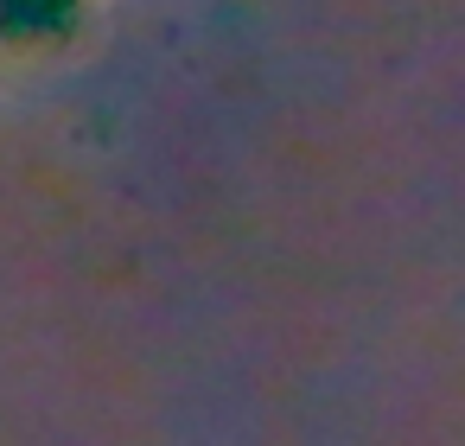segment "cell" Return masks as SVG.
<instances>
[{"mask_svg":"<svg viewBox=\"0 0 465 446\" xmlns=\"http://www.w3.org/2000/svg\"><path fill=\"white\" fill-rule=\"evenodd\" d=\"M0 39H52L39 0H0Z\"/></svg>","mask_w":465,"mask_h":446,"instance_id":"1","label":"cell"},{"mask_svg":"<svg viewBox=\"0 0 465 446\" xmlns=\"http://www.w3.org/2000/svg\"><path fill=\"white\" fill-rule=\"evenodd\" d=\"M39 7H45V20H52V39H71L77 20H84V0H39Z\"/></svg>","mask_w":465,"mask_h":446,"instance_id":"2","label":"cell"}]
</instances>
